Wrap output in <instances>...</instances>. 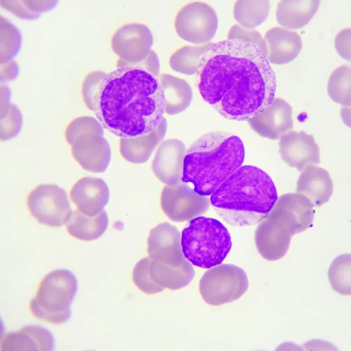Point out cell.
I'll return each mask as SVG.
<instances>
[{
	"mask_svg": "<svg viewBox=\"0 0 351 351\" xmlns=\"http://www.w3.org/2000/svg\"><path fill=\"white\" fill-rule=\"evenodd\" d=\"M90 131H104L100 122L91 116H82L72 121L67 126L64 136L69 145L78 135Z\"/></svg>",
	"mask_w": 351,
	"mask_h": 351,
	"instance_id": "33",
	"label": "cell"
},
{
	"mask_svg": "<svg viewBox=\"0 0 351 351\" xmlns=\"http://www.w3.org/2000/svg\"><path fill=\"white\" fill-rule=\"evenodd\" d=\"M196 85L223 118L247 121L276 99L277 78L267 55L241 39L213 43L202 56Z\"/></svg>",
	"mask_w": 351,
	"mask_h": 351,
	"instance_id": "1",
	"label": "cell"
},
{
	"mask_svg": "<svg viewBox=\"0 0 351 351\" xmlns=\"http://www.w3.org/2000/svg\"><path fill=\"white\" fill-rule=\"evenodd\" d=\"M165 98V113L178 114L191 104L193 93L191 85L184 79L170 74L160 75Z\"/></svg>",
	"mask_w": 351,
	"mask_h": 351,
	"instance_id": "25",
	"label": "cell"
},
{
	"mask_svg": "<svg viewBox=\"0 0 351 351\" xmlns=\"http://www.w3.org/2000/svg\"><path fill=\"white\" fill-rule=\"evenodd\" d=\"M106 75L103 71H96L88 73L82 85V95L86 106L91 110L93 99L101 82Z\"/></svg>",
	"mask_w": 351,
	"mask_h": 351,
	"instance_id": "36",
	"label": "cell"
},
{
	"mask_svg": "<svg viewBox=\"0 0 351 351\" xmlns=\"http://www.w3.org/2000/svg\"><path fill=\"white\" fill-rule=\"evenodd\" d=\"M104 136V131H90L78 135L73 141L72 156L84 170L95 173L107 170L112 152Z\"/></svg>",
	"mask_w": 351,
	"mask_h": 351,
	"instance_id": "13",
	"label": "cell"
},
{
	"mask_svg": "<svg viewBox=\"0 0 351 351\" xmlns=\"http://www.w3.org/2000/svg\"><path fill=\"white\" fill-rule=\"evenodd\" d=\"M161 208L172 221L183 223L206 214L210 207L208 196L201 195L187 184L166 186L160 197Z\"/></svg>",
	"mask_w": 351,
	"mask_h": 351,
	"instance_id": "11",
	"label": "cell"
},
{
	"mask_svg": "<svg viewBox=\"0 0 351 351\" xmlns=\"http://www.w3.org/2000/svg\"><path fill=\"white\" fill-rule=\"evenodd\" d=\"M149 256L170 267H180L188 260L182 246V234L175 226L161 223L150 230Z\"/></svg>",
	"mask_w": 351,
	"mask_h": 351,
	"instance_id": "14",
	"label": "cell"
},
{
	"mask_svg": "<svg viewBox=\"0 0 351 351\" xmlns=\"http://www.w3.org/2000/svg\"><path fill=\"white\" fill-rule=\"evenodd\" d=\"M270 63L284 65L294 61L300 53L303 44L300 34L282 27H274L265 36Z\"/></svg>",
	"mask_w": 351,
	"mask_h": 351,
	"instance_id": "19",
	"label": "cell"
},
{
	"mask_svg": "<svg viewBox=\"0 0 351 351\" xmlns=\"http://www.w3.org/2000/svg\"><path fill=\"white\" fill-rule=\"evenodd\" d=\"M1 65L12 61L19 53L22 34L19 29L1 16Z\"/></svg>",
	"mask_w": 351,
	"mask_h": 351,
	"instance_id": "30",
	"label": "cell"
},
{
	"mask_svg": "<svg viewBox=\"0 0 351 351\" xmlns=\"http://www.w3.org/2000/svg\"><path fill=\"white\" fill-rule=\"evenodd\" d=\"M186 153V145L179 139H167L160 143L152 168L162 184L176 186L182 182Z\"/></svg>",
	"mask_w": 351,
	"mask_h": 351,
	"instance_id": "17",
	"label": "cell"
},
{
	"mask_svg": "<svg viewBox=\"0 0 351 351\" xmlns=\"http://www.w3.org/2000/svg\"><path fill=\"white\" fill-rule=\"evenodd\" d=\"M19 74V66L14 60L1 65V82L14 80Z\"/></svg>",
	"mask_w": 351,
	"mask_h": 351,
	"instance_id": "41",
	"label": "cell"
},
{
	"mask_svg": "<svg viewBox=\"0 0 351 351\" xmlns=\"http://www.w3.org/2000/svg\"><path fill=\"white\" fill-rule=\"evenodd\" d=\"M279 147L282 160L299 171L320 162L319 146L314 136L304 131H290L283 135L280 137Z\"/></svg>",
	"mask_w": 351,
	"mask_h": 351,
	"instance_id": "15",
	"label": "cell"
},
{
	"mask_svg": "<svg viewBox=\"0 0 351 351\" xmlns=\"http://www.w3.org/2000/svg\"><path fill=\"white\" fill-rule=\"evenodd\" d=\"M249 287L245 271L234 265H220L202 276L199 285L204 302L220 306L239 300Z\"/></svg>",
	"mask_w": 351,
	"mask_h": 351,
	"instance_id": "8",
	"label": "cell"
},
{
	"mask_svg": "<svg viewBox=\"0 0 351 351\" xmlns=\"http://www.w3.org/2000/svg\"><path fill=\"white\" fill-rule=\"evenodd\" d=\"M245 159V148L237 135L213 131L197 138L186 150L182 182L194 191L210 196L238 169Z\"/></svg>",
	"mask_w": 351,
	"mask_h": 351,
	"instance_id": "4",
	"label": "cell"
},
{
	"mask_svg": "<svg viewBox=\"0 0 351 351\" xmlns=\"http://www.w3.org/2000/svg\"><path fill=\"white\" fill-rule=\"evenodd\" d=\"M330 284L338 293L350 295V254L337 256L328 272Z\"/></svg>",
	"mask_w": 351,
	"mask_h": 351,
	"instance_id": "31",
	"label": "cell"
},
{
	"mask_svg": "<svg viewBox=\"0 0 351 351\" xmlns=\"http://www.w3.org/2000/svg\"><path fill=\"white\" fill-rule=\"evenodd\" d=\"M154 36L143 23H131L117 29L111 38V48L120 58L118 68L142 62L152 51Z\"/></svg>",
	"mask_w": 351,
	"mask_h": 351,
	"instance_id": "12",
	"label": "cell"
},
{
	"mask_svg": "<svg viewBox=\"0 0 351 351\" xmlns=\"http://www.w3.org/2000/svg\"><path fill=\"white\" fill-rule=\"evenodd\" d=\"M90 110L116 136H144L156 131L164 119L165 94L158 77L141 67L124 65L102 80Z\"/></svg>",
	"mask_w": 351,
	"mask_h": 351,
	"instance_id": "2",
	"label": "cell"
},
{
	"mask_svg": "<svg viewBox=\"0 0 351 351\" xmlns=\"http://www.w3.org/2000/svg\"><path fill=\"white\" fill-rule=\"evenodd\" d=\"M134 66L144 69L157 77L160 76V62L158 54L154 50L142 62Z\"/></svg>",
	"mask_w": 351,
	"mask_h": 351,
	"instance_id": "39",
	"label": "cell"
},
{
	"mask_svg": "<svg viewBox=\"0 0 351 351\" xmlns=\"http://www.w3.org/2000/svg\"><path fill=\"white\" fill-rule=\"evenodd\" d=\"M109 219L106 210L96 217H87L78 210L73 211L66 228L70 235L82 241H93L101 238L108 228Z\"/></svg>",
	"mask_w": 351,
	"mask_h": 351,
	"instance_id": "26",
	"label": "cell"
},
{
	"mask_svg": "<svg viewBox=\"0 0 351 351\" xmlns=\"http://www.w3.org/2000/svg\"><path fill=\"white\" fill-rule=\"evenodd\" d=\"M149 274L156 286L164 289L179 290L192 282L195 272L189 260L180 267H170L150 257Z\"/></svg>",
	"mask_w": 351,
	"mask_h": 351,
	"instance_id": "23",
	"label": "cell"
},
{
	"mask_svg": "<svg viewBox=\"0 0 351 351\" xmlns=\"http://www.w3.org/2000/svg\"><path fill=\"white\" fill-rule=\"evenodd\" d=\"M23 128V115L19 108L12 104L8 114L1 119V141L16 137Z\"/></svg>",
	"mask_w": 351,
	"mask_h": 351,
	"instance_id": "34",
	"label": "cell"
},
{
	"mask_svg": "<svg viewBox=\"0 0 351 351\" xmlns=\"http://www.w3.org/2000/svg\"><path fill=\"white\" fill-rule=\"evenodd\" d=\"M292 114L291 106L284 99L277 98L269 108L247 122L260 136L276 141L293 130Z\"/></svg>",
	"mask_w": 351,
	"mask_h": 351,
	"instance_id": "16",
	"label": "cell"
},
{
	"mask_svg": "<svg viewBox=\"0 0 351 351\" xmlns=\"http://www.w3.org/2000/svg\"><path fill=\"white\" fill-rule=\"evenodd\" d=\"M54 339L46 328L30 325L3 337L1 350H53Z\"/></svg>",
	"mask_w": 351,
	"mask_h": 351,
	"instance_id": "21",
	"label": "cell"
},
{
	"mask_svg": "<svg viewBox=\"0 0 351 351\" xmlns=\"http://www.w3.org/2000/svg\"><path fill=\"white\" fill-rule=\"evenodd\" d=\"M231 39H241L250 42L267 55L268 50L265 39H263L260 33L254 29H247L240 25H234L228 35V40Z\"/></svg>",
	"mask_w": 351,
	"mask_h": 351,
	"instance_id": "35",
	"label": "cell"
},
{
	"mask_svg": "<svg viewBox=\"0 0 351 351\" xmlns=\"http://www.w3.org/2000/svg\"><path fill=\"white\" fill-rule=\"evenodd\" d=\"M70 196L80 213L93 217L101 214L108 204L110 189L104 180L86 177L73 185Z\"/></svg>",
	"mask_w": 351,
	"mask_h": 351,
	"instance_id": "18",
	"label": "cell"
},
{
	"mask_svg": "<svg viewBox=\"0 0 351 351\" xmlns=\"http://www.w3.org/2000/svg\"><path fill=\"white\" fill-rule=\"evenodd\" d=\"M202 46H184L172 53L169 60L171 69L186 75H193L197 72L204 52L212 45Z\"/></svg>",
	"mask_w": 351,
	"mask_h": 351,
	"instance_id": "28",
	"label": "cell"
},
{
	"mask_svg": "<svg viewBox=\"0 0 351 351\" xmlns=\"http://www.w3.org/2000/svg\"><path fill=\"white\" fill-rule=\"evenodd\" d=\"M184 254L193 266L210 269L221 265L232 242L228 228L219 220L198 217L182 233Z\"/></svg>",
	"mask_w": 351,
	"mask_h": 351,
	"instance_id": "6",
	"label": "cell"
},
{
	"mask_svg": "<svg viewBox=\"0 0 351 351\" xmlns=\"http://www.w3.org/2000/svg\"><path fill=\"white\" fill-rule=\"evenodd\" d=\"M278 198L270 176L254 165H243L212 194L210 204L227 223L236 227L258 224Z\"/></svg>",
	"mask_w": 351,
	"mask_h": 351,
	"instance_id": "3",
	"label": "cell"
},
{
	"mask_svg": "<svg viewBox=\"0 0 351 351\" xmlns=\"http://www.w3.org/2000/svg\"><path fill=\"white\" fill-rule=\"evenodd\" d=\"M314 217L313 204L305 195L298 193L281 195L256 229L258 253L269 261L281 259L287 253L292 237L311 227Z\"/></svg>",
	"mask_w": 351,
	"mask_h": 351,
	"instance_id": "5",
	"label": "cell"
},
{
	"mask_svg": "<svg viewBox=\"0 0 351 351\" xmlns=\"http://www.w3.org/2000/svg\"><path fill=\"white\" fill-rule=\"evenodd\" d=\"M176 32L187 43L204 45L215 37L219 19L214 8L206 3L194 2L184 5L175 17Z\"/></svg>",
	"mask_w": 351,
	"mask_h": 351,
	"instance_id": "10",
	"label": "cell"
},
{
	"mask_svg": "<svg viewBox=\"0 0 351 351\" xmlns=\"http://www.w3.org/2000/svg\"><path fill=\"white\" fill-rule=\"evenodd\" d=\"M11 90L8 85H1V119L8 114L11 106Z\"/></svg>",
	"mask_w": 351,
	"mask_h": 351,
	"instance_id": "42",
	"label": "cell"
},
{
	"mask_svg": "<svg viewBox=\"0 0 351 351\" xmlns=\"http://www.w3.org/2000/svg\"><path fill=\"white\" fill-rule=\"evenodd\" d=\"M320 1H291L282 0L278 5L276 19L287 30H299L306 26L316 14Z\"/></svg>",
	"mask_w": 351,
	"mask_h": 351,
	"instance_id": "24",
	"label": "cell"
},
{
	"mask_svg": "<svg viewBox=\"0 0 351 351\" xmlns=\"http://www.w3.org/2000/svg\"><path fill=\"white\" fill-rule=\"evenodd\" d=\"M270 9L269 1H237L233 16L241 26L254 29L268 19Z\"/></svg>",
	"mask_w": 351,
	"mask_h": 351,
	"instance_id": "27",
	"label": "cell"
},
{
	"mask_svg": "<svg viewBox=\"0 0 351 351\" xmlns=\"http://www.w3.org/2000/svg\"><path fill=\"white\" fill-rule=\"evenodd\" d=\"M1 5L21 19L35 20L40 16V14L33 13L29 10L23 1H1Z\"/></svg>",
	"mask_w": 351,
	"mask_h": 351,
	"instance_id": "37",
	"label": "cell"
},
{
	"mask_svg": "<svg viewBox=\"0 0 351 351\" xmlns=\"http://www.w3.org/2000/svg\"><path fill=\"white\" fill-rule=\"evenodd\" d=\"M335 47L344 60L350 61V28L343 29L337 36Z\"/></svg>",
	"mask_w": 351,
	"mask_h": 351,
	"instance_id": "38",
	"label": "cell"
},
{
	"mask_svg": "<svg viewBox=\"0 0 351 351\" xmlns=\"http://www.w3.org/2000/svg\"><path fill=\"white\" fill-rule=\"evenodd\" d=\"M26 206L32 217L48 227H62L73 215L67 193L55 184H41L34 188L27 195Z\"/></svg>",
	"mask_w": 351,
	"mask_h": 351,
	"instance_id": "9",
	"label": "cell"
},
{
	"mask_svg": "<svg viewBox=\"0 0 351 351\" xmlns=\"http://www.w3.org/2000/svg\"><path fill=\"white\" fill-rule=\"evenodd\" d=\"M149 261L150 257L146 256L136 263L132 272V280L134 284L143 293L153 295L160 293L165 289L156 286L152 281L149 274Z\"/></svg>",
	"mask_w": 351,
	"mask_h": 351,
	"instance_id": "32",
	"label": "cell"
},
{
	"mask_svg": "<svg viewBox=\"0 0 351 351\" xmlns=\"http://www.w3.org/2000/svg\"><path fill=\"white\" fill-rule=\"evenodd\" d=\"M26 8L33 13L40 14L53 10L57 1H23Z\"/></svg>",
	"mask_w": 351,
	"mask_h": 351,
	"instance_id": "40",
	"label": "cell"
},
{
	"mask_svg": "<svg viewBox=\"0 0 351 351\" xmlns=\"http://www.w3.org/2000/svg\"><path fill=\"white\" fill-rule=\"evenodd\" d=\"M296 192L308 197L315 208L324 206L334 192L330 173L317 165L307 166L300 176Z\"/></svg>",
	"mask_w": 351,
	"mask_h": 351,
	"instance_id": "20",
	"label": "cell"
},
{
	"mask_svg": "<svg viewBox=\"0 0 351 351\" xmlns=\"http://www.w3.org/2000/svg\"><path fill=\"white\" fill-rule=\"evenodd\" d=\"M77 289L75 274L66 269L55 270L42 280L29 309L36 318L45 323L64 324L71 317L72 304Z\"/></svg>",
	"mask_w": 351,
	"mask_h": 351,
	"instance_id": "7",
	"label": "cell"
},
{
	"mask_svg": "<svg viewBox=\"0 0 351 351\" xmlns=\"http://www.w3.org/2000/svg\"><path fill=\"white\" fill-rule=\"evenodd\" d=\"M167 131V122L163 119L160 126L149 135L134 138H121L120 153L128 162L141 165L147 162L158 145L165 138Z\"/></svg>",
	"mask_w": 351,
	"mask_h": 351,
	"instance_id": "22",
	"label": "cell"
},
{
	"mask_svg": "<svg viewBox=\"0 0 351 351\" xmlns=\"http://www.w3.org/2000/svg\"><path fill=\"white\" fill-rule=\"evenodd\" d=\"M328 92L330 99L337 104L350 106V67L342 65L331 74Z\"/></svg>",
	"mask_w": 351,
	"mask_h": 351,
	"instance_id": "29",
	"label": "cell"
}]
</instances>
